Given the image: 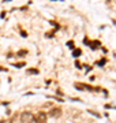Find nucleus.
Instances as JSON below:
<instances>
[{
    "mask_svg": "<svg viewBox=\"0 0 116 123\" xmlns=\"http://www.w3.org/2000/svg\"><path fill=\"white\" fill-rule=\"evenodd\" d=\"M75 88L79 89V90H83V89H89V90H93V89L87 86V85H83V84H75Z\"/></svg>",
    "mask_w": 116,
    "mask_h": 123,
    "instance_id": "4",
    "label": "nucleus"
},
{
    "mask_svg": "<svg viewBox=\"0 0 116 123\" xmlns=\"http://www.w3.org/2000/svg\"><path fill=\"white\" fill-rule=\"evenodd\" d=\"M0 123H12L11 119H4V120H0Z\"/></svg>",
    "mask_w": 116,
    "mask_h": 123,
    "instance_id": "10",
    "label": "nucleus"
},
{
    "mask_svg": "<svg viewBox=\"0 0 116 123\" xmlns=\"http://www.w3.org/2000/svg\"><path fill=\"white\" fill-rule=\"evenodd\" d=\"M97 47H100V41H93V44L90 43V48L92 49H96Z\"/></svg>",
    "mask_w": 116,
    "mask_h": 123,
    "instance_id": "6",
    "label": "nucleus"
},
{
    "mask_svg": "<svg viewBox=\"0 0 116 123\" xmlns=\"http://www.w3.org/2000/svg\"><path fill=\"white\" fill-rule=\"evenodd\" d=\"M75 66L78 67V68H81V63H79V62H75Z\"/></svg>",
    "mask_w": 116,
    "mask_h": 123,
    "instance_id": "12",
    "label": "nucleus"
},
{
    "mask_svg": "<svg viewBox=\"0 0 116 123\" xmlns=\"http://www.w3.org/2000/svg\"><path fill=\"white\" fill-rule=\"evenodd\" d=\"M14 66H15V67H18V68H19V67H23V66H25V63H15Z\"/></svg>",
    "mask_w": 116,
    "mask_h": 123,
    "instance_id": "11",
    "label": "nucleus"
},
{
    "mask_svg": "<svg viewBox=\"0 0 116 123\" xmlns=\"http://www.w3.org/2000/svg\"><path fill=\"white\" fill-rule=\"evenodd\" d=\"M105 62H107V60H105V59H101V60L98 62V63H96V64H98V66H100V67H103L104 64H105Z\"/></svg>",
    "mask_w": 116,
    "mask_h": 123,
    "instance_id": "9",
    "label": "nucleus"
},
{
    "mask_svg": "<svg viewBox=\"0 0 116 123\" xmlns=\"http://www.w3.org/2000/svg\"><path fill=\"white\" fill-rule=\"evenodd\" d=\"M17 55H18V56H26V55H27V51H26V49H22V51H19Z\"/></svg>",
    "mask_w": 116,
    "mask_h": 123,
    "instance_id": "7",
    "label": "nucleus"
},
{
    "mask_svg": "<svg viewBox=\"0 0 116 123\" xmlns=\"http://www.w3.org/2000/svg\"><path fill=\"white\" fill-rule=\"evenodd\" d=\"M27 74H38V70H36V68H29L27 70Z\"/></svg>",
    "mask_w": 116,
    "mask_h": 123,
    "instance_id": "8",
    "label": "nucleus"
},
{
    "mask_svg": "<svg viewBox=\"0 0 116 123\" xmlns=\"http://www.w3.org/2000/svg\"><path fill=\"white\" fill-rule=\"evenodd\" d=\"M49 116L51 118H60L62 116V110L58 108V107H53L52 110L49 111Z\"/></svg>",
    "mask_w": 116,
    "mask_h": 123,
    "instance_id": "3",
    "label": "nucleus"
},
{
    "mask_svg": "<svg viewBox=\"0 0 116 123\" xmlns=\"http://www.w3.org/2000/svg\"><path fill=\"white\" fill-rule=\"evenodd\" d=\"M4 1H11V0H4Z\"/></svg>",
    "mask_w": 116,
    "mask_h": 123,
    "instance_id": "14",
    "label": "nucleus"
},
{
    "mask_svg": "<svg viewBox=\"0 0 116 123\" xmlns=\"http://www.w3.org/2000/svg\"><path fill=\"white\" fill-rule=\"evenodd\" d=\"M72 55H74V57H78V56H81V55H82V51H81L79 48H76V49H74Z\"/></svg>",
    "mask_w": 116,
    "mask_h": 123,
    "instance_id": "5",
    "label": "nucleus"
},
{
    "mask_svg": "<svg viewBox=\"0 0 116 123\" xmlns=\"http://www.w3.org/2000/svg\"><path fill=\"white\" fill-rule=\"evenodd\" d=\"M34 122L36 123H46V114L42 112V111H40V112L34 116Z\"/></svg>",
    "mask_w": 116,
    "mask_h": 123,
    "instance_id": "2",
    "label": "nucleus"
},
{
    "mask_svg": "<svg viewBox=\"0 0 116 123\" xmlns=\"http://www.w3.org/2000/svg\"><path fill=\"white\" fill-rule=\"evenodd\" d=\"M19 122L21 123H33L34 122V115L31 112H22L19 116Z\"/></svg>",
    "mask_w": 116,
    "mask_h": 123,
    "instance_id": "1",
    "label": "nucleus"
},
{
    "mask_svg": "<svg viewBox=\"0 0 116 123\" xmlns=\"http://www.w3.org/2000/svg\"><path fill=\"white\" fill-rule=\"evenodd\" d=\"M68 47H71V48L74 47V44H72V41H68Z\"/></svg>",
    "mask_w": 116,
    "mask_h": 123,
    "instance_id": "13",
    "label": "nucleus"
}]
</instances>
